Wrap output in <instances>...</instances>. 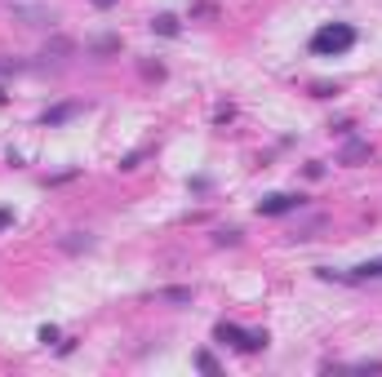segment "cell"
I'll return each mask as SVG.
<instances>
[{
	"mask_svg": "<svg viewBox=\"0 0 382 377\" xmlns=\"http://www.w3.org/2000/svg\"><path fill=\"white\" fill-rule=\"evenodd\" d=\"M351 45H356L351 22H329V27H320L312 36V54H320V58H338V54H347Z\"/></svg>",
	"mask_w": 382,
	"mask_h": 377,
	"instance_id": "obj_1",
	"label": "cell"
},
{
	"mask_svg": "<svg viewBox=\"0 0 382 377\" xmlns=\"http://www.w3.org/2000/svg\"><path fill=\"white\" fill-rule=\"evenodd\" d=\"M213 337H218V342H227V346H236V351H262V346H267V333H249V328L227 324V320L213 328Z\"/></svg>",
	"mask_w": 382,
	"mask_h": 377,
	"instance_id": "obj_2",
	"label": "cell"
},
{
	"mask_svg": "<svg viewBox=\"0 0 382 377\" xmlns=\"http://www.w3.org/2000/svg\"><path fill=\"white\" fill-rule=\"evenodd\" d=\"M293 209H303V196H293V191H276V196L258 200L262 217H280V213H293Z\"/></svg>",
	"mask_w": 382,
	"mask_h": 377,
	"instance_id": "obj_3",
	"label": "cell"
},
{
	"mask_svg": "<svg viewBox=\"0 0 382 377\" xmlns=\"http://www.w3.org/2000/svg\"><path fill=\"white\" fill-rule=\"evenodd\" d=\"M80 111H85V102H58V107H49V111H45L40 120L54 129V125H67V120H71V116H80Z\"/></svg>",
	"mask_w": 382,
	"mask_h": 377,
	"instance_id": "obj_4",
	"label": "cell"
},
{
	"mask_svg": "<svg viewBox=\"0 0 382 377\" xmlns=\"http://www.w3.org/2000/svg\"><path fill=\"white\" fill-rule=\"evenodd\" d=\"M365 160H374V147H369V142H347V147H342V164H365Z\"/></svg>",
	"mask_w": 382,
	"mask_h": 377,
	"instance_id": "obj_5",
	"label": "cell"
},
{
	"mask_svg": "<svg viewBox=\"0 0 382 377\" xmlns=\"http://www.w3.org/2000/svg\"><path fill=\"white\" fill-rule=\"evenodd\" d=\"M347 279H382V258H374V262H360V266H351V271H347Z\"/></svg>",
	"mask_w": 382,
	"mask_h": 377,
	"instance_id": "obj_6",
	"label": "cell"
},
{
	"mask_svg": "<svg viewBox=\"0 0 382 377\" xmlns=\"http://www.w3.org/2000/svg\"><path fill=\"white\" fill-rule=\"evenodd\" d=\"M63 249H67V253H80V249H93V240L85 236V231H71V236L63 240Z\"/></svg>",
	"mask_w": 382,
	"mask_h": 377,
	"instance_id": "obj_7",
	"label": "cell"
},
{
	"mask_svg": "<svg viewBox=\"0 0 382 377\" xmlns=\"http://www.w3.org/2000/svg\"><path fill=\"white\" fill-rule=\"evenodd\" d=\"M151 31H160V36H178V18H174V14L151 18Z\"/></svg>",
	"mask_w": 382,
	"mask_h": 377,
	"instance_id": "obj_8",
	"label": "cell"
},
{
	"mask_svg": "<svg viewBox=\"0 0 382 377\" xmlns=\"http://www.w3.org/2000/svg\"><path fill=\"white\" fill-rule=\"evenodd\" d=\"M160 302H178V307H187V302H191V288H160Z\"/></svg>",
	"mask_w": 382,
	"mask_h": 377,
	"instance_id": "obj_9",
	"label": "cell"
},
{
	"mask_svg": "<svg viewBox=\"0 0 382 377\" xmlns=\"http://www.w3.org/2000/svg\"><path fill=\"white\" fill-rule=\"evenodd\" d=\"M196 369H205V373H218V360H213L209 351H200V355H196Z\"/></svg>",
	"mask_w": 382,
	"mask_h": 377,
	"instance_id": "obj_10",
	"label": "cell"
},
{
	"mask_svg": "<svg viewBox=\"0 0 382 377\" xmlns=\"http://www.w3.org/2000/svg\"><path fill=\"white\" fill-rule=\"evenodd\" d=\"M142 76H147V80H165V67L160 63H142Z\"/></svg>",
	"mask_w": 382,
	"mask_h": 377,
	"instance_id": "obj_11",
	"label": "cell"
},
{
	"mask_svg": "<svg viewBox=\"0 0 382 377\" xmlns=\"http://www.w3.org/2000/svg\"><path fill=\"white\" fill-rule=\"evenodd\" d=\"M36 337H40V342L49 346V342H58V328H54V324H40V333H36Z\"/></svg>",
	"mask_w": 382,
	"mask_h": 377,
	"instance_id": "obj_12",
	"label": "cell"
},
{
	"mask_svg": "<svg viewBox=\"0 0 382 377\" xmlns=\"http://www.w3.org/2000/svg\"><path fill=\"white\" fill-rule=\"evenodd\" d=\"M213 240H218V245H240V231H218Z\"/></svg>",
	"mask_w": 382,
	"mask_h": 377,
	"instance_id": "obj_13",
	"label": "cell"
},
{
	"mask_svg": "<svg viewBox=\"0 0 382 377\" xmlns=\"http://www.w3.org/2000/svg\"><path fill=\"white\" fill-rule=\"evenodd\" d=\"M5 226H14V209H9V204H0V231Z\"/></svg>",
	"mask_w": 382,
	"mask_h": 377,
	"instance_id": "obj_14",
	"label": "cell"
},
{
	"mask_svg": "<svg viewBox=\"0 0 382 377\" xmlns=\"http://www.w3.org/2000/svg\"><path fill=\"white\" fill-rule=\"evenodd\" d=\"M142 164V151H134V155H125V160H121V169H138Z\"/></svg>",
	"mask_w": 382,
	"mask_h": 377,
	"instance_id": "obj_15",
	"label": "cell"
},
{
	"mask_svg": "<svg viewBox=\"0 0 382 377\" xmlns=\"http://www.w3.org/2000/svg\"><path fill=\"white\" fill-rule=\"evenodd\" d=\"M93 5H98V9H107V5H116V0H93Z\"/></svg>",
	"mask_w": 382,
	"mask_h": 377,
	"instance_id": "obj_16",
	"label": "cell"
}]
</instances>
